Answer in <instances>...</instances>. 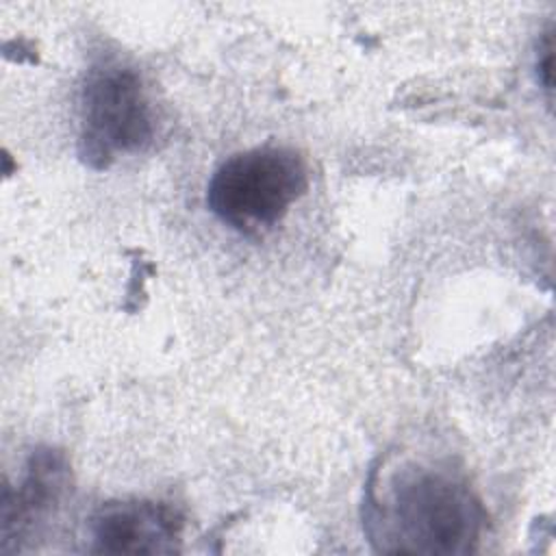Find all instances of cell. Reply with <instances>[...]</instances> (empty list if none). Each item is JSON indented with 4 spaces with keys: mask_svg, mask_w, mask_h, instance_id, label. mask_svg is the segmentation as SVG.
I'll list each match as a JSON object with an SVG mask.
<instances>
[{
    "mask_svg": "<svg viewBox=\"0 0 556 556\" xmlns=\"http://www.w3.org/2000/svg\"><path fill=\"white\" fill-rule=\"evenodd\" d=\"M482 510L471 491L445 471L402 469L382 504V534L393 552L467 554L476 547Z\"/></svg>",
    "mask_w": 556,
    "mask_h": 556,
    "instance_id": "obj_1",
    "label": "cell"
},
{
    "mask_svg": "<svg viewBox=\"0 0 556 556\" xmlns=\"http://www.w3.org/2000/svg\"><path fill=\"white\" fill-rule=\"evenodd\" d=\"M306 189V165L289 148H254L224 161L206 202L228 226L252 232L276 224Z\"/></svg>",
    "mask_w": 556,
    "mask_h": 556,
    "instance_id": "obj_2",
    "label": "cell"
},
{
    "mask_svg": "<svg viewBox=\"0 0 556 556\" xmlns=\"http://www.w3.org/2000/svg\"><path fill=\"white\" fill-rule=\"evenodd\" d=\"M152 137L148 100L139 76L122 65L89 72L83 89L80 154L106 167L115 154L141 150Z\"/></svg>",
    "mask_w": 556,
    "mask_h": 556,
    "instance_id": "obj_3",
    "label": "cell"
},
{
    "mask_svg": "<svg viewBox=\"0 0 556 556\" xmlns=\"http://www.w3.org/2000/svg\"><path fill=\"white\" fill-rule=\"evenodd\" d=\"M65 482V465L61 456L54 452H41L33 456L30 469L24 478L22 489L11 495V491H4V513H2V530H11L13 523H24V519H30L33 515L46 510L50 502H54L63 489Z\"/></svg>",
    "mask_w": 556,
    "mask_h": 556,
    "instance_id": "obj_5",
    "label": "cell"
},
{
    "mask_svg": "<svg viewBox=\"0 0 556 556\" xmlns=\"http://www.w3.org/2000/svg\"><path fill=\"white\" fill-rule=\"evenodd\" d=\"M180 515L161 502H111L93 517L98 554H172L178 549Z\"/></svg>",
    "mask_w": 556,
    "mask_h": 556,
    "instance_id": "obj_4",
    "label": "cell"
}]
</instances>
